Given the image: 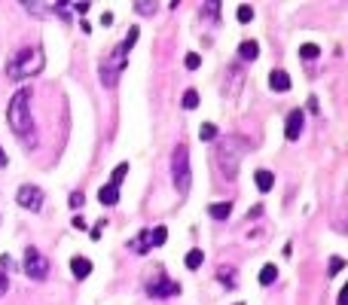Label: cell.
Segmentation results:
<instances>
[{"label": "cell", "mask_w": 348, "mask_h": 305, "mask_svg": "<svg viewBox=\"0 0 348 305\" xmlns=\"http://www.w3.org/2000/svg\"><path fill=\"white\" fill-rule=\"evenodd\" d=\"M138 27H128V34L122 37V43L119 46H113V52L101 61V67H98V76H101V82L107 86V89H113L116 82H119V73H122V67H125V58H128V52H131V46L138 43Z\"/></svg>", "instance_id": "1"}, {"label": "cell", "mask_w": 348, "mask_h": 305, "mask_svg": "<svg viewBox=\"0 0 348 305\" xmlns=\"http://www.w3.org/2000/svg\"><path fill=\"white\" fill-rule=\"evenodd\" d=\"M6 122L15 134H28L34 131V122H31V89H18L12 98H9V110H6Z\"/></svg>", "instance_id": "2"}, {"label": "cell", "mask_w": 348, "mask_h": 305, "mask_svg": "<svg viewBox=\"0 0 348 305\" xmlns=\"http://www.w3.org/2000/svg\"><path fill=\"white\" fill-rule=\"evenodd\" d=\"M43 64H46L43 49H40V46H24V49L6 64V76H9V79H31L34 73L43 70Z\"/></svg>", "instance_id": "3"}, {"label": "cell", "mask_w": 348, "mask_h": 305, "mask_svg": "<svg viewBox=\"0 0 348 305\" xmlns=\"http://www.w3.org/2000/svg\"><path fill=\"white\" fill-rule=\"evenodd\" d=\"M171 180H174V186H177L180 196L190 192L193 168H190V150H186V144H177L174 153H171Z\"/></svg>", "instance_id": "4"}, {"label": "cell", "mask_w": 348, "mask_h": 305, "mask_svg": "<svg viewBox=\"0 0 348 305\" xmlns=\"http://www.w3.org/2000/svg\"><path fill=\"white\" fill-rule=\"evenodd\" d=\"M238 150H242L238 137H226L217 150V165L226 177H235V171H238Z\"/></svg>", "instance_id": "5"}, {"label": "cell", "mask_w": 348, "mask_h": 305, "mask_svg": "<svg viewBox=\"0 0 348 305\" xmlns=\"http://www.w3.org/2000/svg\"><path fill=\"white\" fill-rule=\"evenodd\" d=\"M21 269H24V275H28L31 281H46V275H49V260H46L37 247H28Z\"/></svg>", "instance_id": "6"}, {"label": "cell", "mask_w": 348, "mask_h": 305, "mask_svg": "<svg viewBox=\"0 0 348 305\" xmlns=\"http://www.w3.org/2000/svg\"><path fill=\"white\" fill-rule=\"evenodd\" d=\"M15 202H18L24 211L37 214V211H43V189H40V186H31V183H24V186H18V192H15Z\"/></svg>", "instance_id": "7"}, {"label": "cell", "mask_w": 348, "mask_h": 305, "mask_svg": "<svg viewBox=\"0 0 348 305\" xmlns=\"http://www.w3.org/2000/svg\"><path fill=\"white\" fill-rule=\"evenodd\" d=\"M147 293H150L153 299L177 296V293H180V284H177V281H171V278H156V281H150V284H147Z\"/></svg>", "instance_id": "8"}, {"label": "cell", "mask_w": 348, "mask_h": 305, "mask_svg": "<svg viewBox=\"0 0 348 305\" xmlns=\"http://www.w3.org/2000/svg\"><path fill=\"white\" fill-rule=\"evenodd\" d=\"M303 125H306L303 110H300V107H297V110H290V113H287V122H284V137H287V141H300Z\"/></svg>", "instance_id": "9"}, {"label": "cell", "mask_w": 348, "mask_h": 305, "mask_svg": "<svg viewBox=\"0 0 348 305\" xmlns=\"http://www.w3.org/2000/svg\"><path fill=\"white\" fill-rule=\"evenodd\" d=\"M290 86H293V82H290V73H287V70L275 67V70L269 73V89H272V92H281V95H284V92H290Z\"/></svg>", "instance_id": "10"}, {"label": "cell", "mask_w": 348, "mask_h": 305, "mask_svg": "<svg viewBox=\"0 0 348 305\" xmlns=\"http://www.w3.org/2000/svg\"><path fill=\"white\" fill-rule=\"evenodd\" d=\"M70 272H73L76 281H83V278L92 275V263H89L86 257H73V260H70Z\"/></svg>", "instance_id": "11"}, {"label": "cell", "mask_w": 348, "mask_h": 305, "mask_svg": "<svg viewBox=\"0 0 348 305\" xmlns=\"http://www.w3.org/2000/svg\"><path fill=\"white\" fill-rule=\"evenodd\" d=\"M257 55H260V43L257 40H242L238 43V58L242 61H254Z\"/></svg>", "instance_id": "12"}, {"label": "cell", "mask_w": 348, "mask_h": 305, "mask_svg": "<svg viewBox=\"0 0 348 305\" xmlns=\"http://www.w3.org/2000/svg\"><path fill=\"white\" fill-rule=\"evenodd\" d=\"M217 281L232 290V287H238V272H235L232 266H220V269H217Z\"/></svg>", "instance_id": "13"}, {"label": "cell", "mask_w": 348, "mask_h": 305, "mask_svg": "<svg viewBox=\"0 0 348 305\" xmlns=\"http://www.w3.org/2000/svg\"><path fill=\"white\" fill-rule=\"evenodd\" d=\"M98 202H101V205H116V202H119V186L104 183V186L98 189Z\"/></svg>", "instance_id": "14"}, {"label": "cell", "mask_w": 348, "mask_h": 305, "mask_svg": "<svg viewBox=\"0 0 348 305\" xmlns=\"http://www.w3.org/2000/svg\"><path fill=\"white\" fill-rule=\"evenodd\" d=\"M254 180H257V189H260V192H269V189L275 186V174H272V171H266V168H263V171H257V174H254Z\"/></svg>", "instance_id": "15"}, {"label": "cell", "mask_w": 348, "mask_h": 305, "mask_svg": "<svg viewBox=\"0 0 348 305\" xmlns=\"http://www.w3.org/2000/svg\"><path fill=\"white\" fill-rule=\"evenodd\" d=\"M208 214H211V220H226V217L232 214V205H229V202H214V205L208 208Z\"/></svg>", "instance_id": "16"}, {"label": "cell", "mask_w": 348, "mask_h": 305, "mask_svg": "<svg viewBox=\"0 0 348 305\" xmlns=\"http://www.w3.org/2000/svg\"><path fill=\"white\" fill-rule=\"evenodd\" d=\"M128 247H131L135 254H147V251H150V229H141V235H138L135 241H128Z\"/></svg>", "instance_id": "17"}, {"label": "cell", "mask_w": 348, "mask_h": 305, "mask_svg": "<svg viewBox=\"0 0 348 305\" xmlns=\"http://www.w3.org/2000/svg\"><path fill=\"white\" fill-rule=\"evenodd\" d=\"M275 281H278V266H275V263L263 266V269H260V284H263V287H272Z\"/></svg>", "instance_id": "18"}, {"label": "cell", "mask_w": 348, "mask_h": 305, "mask_svg": "<svg viewBox=\"0 0 348 305\" xmlns=\"http://www.w3.org/2000/svg\"><path fill=\"white\" fill-rule=\"evenodd\" d=\"M165 238H168V229H165V226L150 229V251H153V247H162V244H165Z\"/></svg>", "instance_id": "19"}, {"label": "cell", "mask_w": 348, "mask_h": 305, "mask_svg": "<svg viewBox=\"0 0 348 305\" xmlns=\"http://www.w3.org/2000/svg\"><path fill=\"white\" fill-rule=\"evenodd\" d=\"M183 263H186V269H190V272H196V269L205 263V254H202L199 247H193V251L186 254V260H183Z\"/></svg>", "instance_id": "20"}, {"label": "cell", "mask_w": 348, "mask_h": 305, "mask_svg": "<svg viewBox=\"0 0 348 305\" xmlns=\"http://www.w3.org/2000/svg\"><path fill=\"white\" fill-rule=\"evenodd\" d=\"M300 58H306V61L321 58V46H315V43H303V46H300Z\"/></svg>", "instance_id": "21"}, {"label": "cell", "mask_w": 348, "mask_h": 305, "mask_svg": "<svg viewBox=\"0 0 348 305\" xmlns=\"http://www.w3.org/2000/svg\"><path fill=\"white\" fill-rule=\"evenodd\" d=\"M180 104H183V110H196V107H199V92H196V89H186Z\"/></svg>", "instance_id": "22"}, {"label": "cell", "mask_w": 348, "mask_h": 305, "mask_svg": "<svg viewBox=\"0 0 348 305\" xmlns=\"http://www.w3.org/2000/svg\"><path fill=\"white\" fill-rule=\"evenodd\" d=\"M199 137H202V141H214V137H217V125H214V122H202Z\"/></svg>", "instance_id": "23"}, {"label": "cell", "mask_w": 348, "mask_h": 305, "mask_svg": "<svg viewBox=\"0 0 348 305\" xmlns=\"http://www.w3.org/2000/svg\"><path fill=\"white\" fill-rule=\"evenodd\" d=\"M125 174H128V162H122V165H116V168H113V174H110V183H113V186H119Z\"/></svg>", "instance_id": "24"}, {"label": "cell", "mask_w": 348, "mask_h": 305, "mask_svg": "<svg viewBox=\"0 0 348 305\" xmlns=\"http://www.w3.org/2000/svg\"><path fill=\"white\" fill-rule=\"evenodd\" d=\"M235 18H238L242 24H248V21L254 18V6H248V3H242V6H238V12H235Z\"/></svg>", "instance_id": "25"}, {"label": "cell", "mask_w": 348, "mask_h": 305, "mask_svg": "<svg viewBox=\"0 0 348 305\" xmlns=\"http://www.w3.org/2000/svg\"><path fill=\"white\" fill-rule=\"evenodd\" d=\"M183 64H186V70H199V64H202V58H199V52H190V55L183 58Z\"/></svg>", "instance_id": "26"}, {"label": "cell", "mask_w": 348, "mask_h": 305, "mask_svg": "<svg viewBox=\"0 0 348 305\" xmlns=\"http://www.w3.org/2000/svg\"><path fill=\"white\" fill-rule=\"evenodd\" d=\"M83 205H86V196H83V192H70V208H73V211H79Z\"/></svg>", "instance_id": "27"}, {"label": "cell", "mask_w": 348, "mask_h": 305, "mask_svg": "<svg viewBox=\"0 0 348 305\" xmlns=\"http://www.w3.org/2000/svg\"><path fill=\"white\" fill-rule=\"evenodd\" d=\"M104 226H107V223H104V220H98V223L92 226V232H89V238H92V241H98V238L104 235Z\"/></svg>", "instance_id": "28"}, {"label": "cell", "mask_w": 348, "mask_h": 305, "mask_svg": "<svg viewBox=\"0 0 348 305\" xmlns=\"http://www.w3.org/2000/svg\"><path fill=\"white\" fill-rule=\"evenodd\" d=\"M217 9H220V3H205V6H202V12H205L208 18H217Z\"/></svg>", "instance_id": "29"}, {"label": "cell", "mask_w": 348, "mask_h": 305, "mask_svg": "<svg viewBox=\"0 0 348 305\" xmlns=\"http://www.w3.org/2000/svg\"><path fill=\"white\" fill-rule=\"evenodd\" d=\"M70 223H73V229H79V232H86V226H89L83 214H73V220H70Z\"/></svg>", "instance_id": "30"}, {"label": "cell", "mask_w": 348, "mask_h": 305, "mask_svg": "<svg viewBox=\"0 0 348 305\" xmlns=\"http://www.w3.org/2000/svg\"><path fill=\"white\" fill-rule=\"evenodd\" d=\"M342 266H345V260H342V257H333V260H330V275L342 272Z\"/></svg>", "instance_id": "31"}, {"label": "cell", "mask_w": 348, "mask_h": 305, "mask_svg": "<svg viewBox=\"0 0 348 305\" xmlns=\"http://www.w3.org/2000/svg\"><path fill=\"white\" fill-rule=\"evenodd\" d=\"M52 9H55V12H58V15H61V18H64V21H67V18H70V12H67V9H70V6H64V3H55V6H52Z\"/></svg>", "instance_id": "32"}, {"label": "cell", "mask_w": 348, "mask_h": 305, "mask_svg": "<svg viewBox=\"0 0 348 305\" xmlns=\"http://www.w3.org/2000/svg\"><path fill=\"white\" fill-rule=\"evenodd\" d=\"M135 9H138V12H144V15H150L156 6H153V3H135Z\"/></svg>", "instance_id": "33"}, {"label": "cell", "mask_w": 348, "mask_h": 305, "mask_svg": "<svg viewBox=\"0 0 348 305\" xmlns=\"http://www.w3.org/2000/svg\"><path fill=\"white\" fill-rule=\"evenodd\" d=\"M6 290H9V275H6V272H0V296H3Z\"/></svg>", "instance_id": "34"}, {"label": "cell", "mask_w": 348, "mask_h": 305, "mask_svg": "<svg viewBox=\"0 0 348 305\" xmlns=\"http://www.w3.org/2000/svg\"><path fill=\"white\" fill-rule=\"evenodd\" d=\"M101 24L110 27V24H113V12H104V15H101Z\"/></svg>", "instance_id": "35"}, {"label": "cell", "mask_w": 348, "mask_h": 305, "mask_svg": "<svg viewBox=\"0 0 348 305\" xmlns=\"http://www.w3.org/2000/svg\"><path fill=\"white\" fill-rule=\"evenodd\" d=\"M260 214H263V205H254V208L248 211V220H251V217H260Z\"/></svg>", "instance_id": "36"}, {"label": "cell", "mask_w": 348, "mask_h": 305, "mask_svg": "<svg viewBox=\"0 0 348 305\" xmlns=\"http://www.w3.org/2000/svg\"><path fill=\"white\" fill-rule=\"evenodd\" d=\"M86 9H89V3H73V12H79V15H83Z\"/></svg>", "instance_id": "37"}, {"label": "cell", "mask_w": 348, "mask_h": 305, "mask_svg": "<svg viewBox=\"0 0 348 305\" xmlns=\"http://www.w3.org/2000/svg\"><path fill=\"white\" fill-rule=\"evenodd\" d=\"M6 162H9V159H6V153L0 150V168H6Z\"/></svg>", "instance_id": "38"}, {"label": "cell", "mask_w": 348, "mask_h": 305, "mask_svg": "<svg viewBox=\"0 0 348 305\" xmlns=\"http://www.w3.org/2000/svg\"><path fill=\"white\" fill-rule=\"evenodd\" d=\"M339 305H345V293H342V296H339Z\"/></svg>", "instance_id": "39"}, {"label": "cell", "mask_w": 348, "mask_h": 305, "mask_svg": "<svg viewBox=\"0 0 348 305\" xmlns=\"http://www.w3.org/2000/svg\"><path fill=\"white\" fill-rule=\"evenodd\" d=\"M235 305H245V302H235Z\"/></svg>", "instance_id": "40"}]
</instances>
